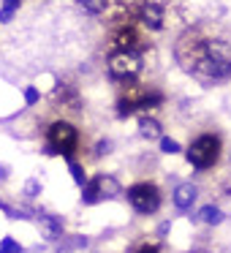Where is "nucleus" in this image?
Returning a JSON list of instances; mask_svg holds the SVG:
<instances>
[{
  "label": "nucleus",
  "mask_w": 231,
  "mask_h": 253,
  "mask_svg": "<svg viewBox=\"0 0 231 253\" xmlns=\"http://www.w3.org/2000/svg\"><path fill=\"white\" fill-rule=\"evenodd\" d=\"M163 104V93L160 90H153L147 84H125V93L117 101V115L120 117H131L136 115L139 109H155V106Z\"/></svg>",
  "instance_id": "f03ea898"
},
{
  "label": "nucleus",
  "mask_w": 231,
  "mask_h": 253,
  "mask_svg": "<svg viewBox=\"0 0 231 253\" xmlns=\"http://www.w3.org/2000/svg\"><path fill=\"white\" fill-rule=\"evenodd\" d=\"M139 131L147 139H158L160 136V123L155 120V117H142V120H139Z\"/></svg>",
  "instance_id": "4468645a"
},
{
  "label": "nucleus",
  "mask_w": 231,
  "mask_h": 253,
  "mask_svg": "<svg viewBox=\"0 0 231 253\" xmlns=\"http://www.w3.org/2000/svg\"><path fill=\"white\" fill-rule=\"evenodd\" d=\"M142 68H144V60L136 52H112L109 57V77L115 82H122V84L136 82Z\"/></svg>",
  "instance_id": "20e7f679"
},
{
  "label": "nucleus",
  "mask_w": 231,
  "mask_h": 253,
  "mask_svg": "<svg viewBox=\"0 0 231 253\" xmlns=\"http://www.w3.org/2000/svg\"><path fill=\"white\" fill-rule=\"evenodd\" d=\"M79 147V131L71 126V123H52L49 131H46V147L44 153L46 155H66V158H71L74 150Z\"/></svg>",
  "instance_id": "7ed1b4c3"
},
{
  "label": "nucleus",
  "mask_w": 231,
  "mask_h": 253,
  "mask_svg": "<svg viewBox=\"0 0 231 253\" xmlns=\"http://www.w3.org/2000/svg\"><path fill=\"white\" fill-rule=\"evenodd\" d=\"M0 180H6V166H0Z\"/></svg>",
  "instance_id": "b1692460"
},
{
  "label": "nucleus",
  "mask_w": 231,
  "mask_h": 253,
  "mask_svg": "<svg viewBox=\"0 0 231 253\" xmlns=\"http://www.w3.org/2000/svg\"><path fill=\"white\" fill-rule=\"evenodd\" d=\"M160 150H163V153H169V155H174V153H180V144H177L174 139L163 136V139H160Z\"/></svg>",
  "instance_id": "412c9836"
},
{
  "label": "nucleus",
  "mask_w": 231,
  "mask_h": 253,
  "mask_svg": "<svg viewBox=\"0 0 231 253\" xmlns=\"http://www.w3.org/2000/svg\"><path fill=\"white\" fill-rule=\"evenodd\" d=\"M41 231H44V237L46 240H60L63 237V220L57 218V215H44L41 218Z\"/></svg>",
  "instance_id": "9b49d317"
},
{
  "label": "nucleus",
  "mask_w": 231,
  "mask_h": 253,
  "mask_svg": "<svg viewBox=\"0 0 231 253\" xmlns=\"http://www.w3.org/2000/svg\"><path fill=\"white\" fill-rule=\"evenodd\" d=\"M0 210H3V204H0Z\"/></svg>",
  "instance_id": "393cba45"
},
{
  "label": "nucleus",
  "mask_w": 231,
  "mask_h": 253,
  "mask_svg": "<svg viewBox=\"0 0 231 253\" xmlns=\"http://www.w3.org/2000/svg\"><path fill=\"white\" fill-rule=\"evenodd\" d=\"M79 6L87 14H95V17H98V14H104L106 8H109V0H79Z\"/></svg>",
  "instance_id": "2eb2a0df"
},
{
  "label": "nucleus",
  "mask_w": 231,
  "mask_h": 253,
  "mask_svg": "<svg viewBox=\"0 0 231 253\" xmlns=\"http://www.w3.org/2000/svg\"><path fill=\"white\" fill-rule=\"evenodd\" d=\"M128 202H131V207L136 212L150 215L160 207V191L153 182H136V185L128 188Z\"/></svg>",
  "instance_id": "0eeeda50"
},
{
  "label": "nucleus",
  "mask_w": 231,
  "mask_h": 253,
  "mask_svg": "<svg viewBox=\"0 0 231 253\" xmlns=\"http://www.w3.org/2000/svg\"><path fill=\"white\" fill-rule=\"evenodd\" d=\"M38 193H41V182L36 180V177H30L28 185H25V196H28V199H36Z\"/></svg>",
  "instance_id": "a211bd4d"
},
{
  "label": "nucleus",
  "mask_w": 231,
  "mask_h": 253,
  "mask_svg": "<svg viewBox=\"0 0 231 253\" xmlns=\"http://www.w3.org/2000/svg\"><path fill=\"white\" fill-rule=\"evenodd\" d=\"M36 101H38V90H36V87H28V90H25V104L33 106Z\"/></svg>",
  "instance_id": "4be33fe9"
},
{
  "label": "nucleus",
  "mask_w": 231,
  "mask_h": 253,
  "mask_svg": "<svg viewBox=\"0 0 231 253\" xmlns=\"http://www.w3.org/2000/svg\"><path fill=\"white\" fill-rule=\"evenodd\" d=\"M17 8H19V0H6V3H3V11H0V22H8Z\"/></svg>",
  "instance_id": "dca6fc26"
},
{
  "label": "nucleus",
  "mask_w": 231,
  "mask_h": 253,
  "mask_svg": "<svg viewBox=\"0 0 231 253\" xmlns=\"http://www.w3.org/2000/svg\"><path fill=\"white\" fill-rule=\"evenodd\" d=\"M196 218L201 220V223L218 226L220 220H223V212H220V210L215 207V204H207V207H201V210H198V215H196Z\"/></svg>",
  "instance_id": "ddd939ff"
},
{
  "label": "nucleus",
  "mask_w": 231,
  "mask_h": 253,
  "mask_svg": "<svg viewBox=\"0 0 231 253\" xmlns=\"http://www.w3.org/2000/svg\"><path fill=\"white\" fill-rule=\"evenodd\" d=\"M0 251H3V253H22V245H19L14 237H6V240H3V245H0Z\"/></svg>",
  "instance_id": "f3484780"
},
{
  "label": "nucleus",
  "mask_w": 231,
  "mask_h": 253,
  "mask_svg": "<svg viewBox=\"0 0 231 253\" xmlns=\"http://www.w3.org/2000/svg\"><path fill=\"white\" fill-rule=\"evenodd\" d=\"M120 193V182L109 174H95L90 182L82 185V204H95L101 199H112Z\"/></svg>",
  "instance_id": "6e6552de"
},
{
  "label": "nucleus",
  "mask_w": 231,
  "mask_h": 253,
  "mask_svg": "<svg viewBox=\"0 0 231 253\" xmlns=\"http://www.w3.org/2000/svg\"><path fill=\"white\" fill-rule=\"evenodd\" d=\"M128 19H136L142 22L147 30H163L166 25V6L158 0H139L133 3V8L128 11ZM125 19V22H128Z\"/></svg>",
  "instance_id": "423d86ee"
},
{
  "label": "nucleus",
  "mask_w": 231,
  "mask_h": 253,
  "mask_svg": "<svg viewBox=\"0 0 231 253\" xmlns=\"http://www.w3.org/2000/svg\"><path fill=\"white\" fill-rule=\"evenodd\" d=\"M71 174H74V182H77V185H84V182H87V177H84V169L77 164V161H71Z\"/></svg>",
  "instance_id": "aec40b11"
},
{
  "label": "nucleus",
  "mask_w": 231,
  "mask_h": 253,
  "mask_svg": "<svg viewBox=\"0 0 231 253\" xmlns=\"http://www.w3.org/2000/svg\"><path fill=\"white\" fill-rule=\"evenodd\" d=\"M147 49V41L142 39V33L136 30L133 22H120L117 30L112 33V52H142Z\"/></svg>",
  "instance_id": "1a4fd4ad"
},
{
  "label": "nucleus",
  "mask_w": 231,
  "mask_h": 253,
  "mask_svg": "<svg viewBox=\"0 0 231 253\" xmlns=\"http://www.w3.org/2000/svg\"><path fill=\"white\" fill-rule=\"evenodd\" d=\"M193 202H196V188H193L191 182H182V185H177V191H174V204H177V210L193 207Z\"/></svg>",
  "instance_id": "9d476101"
},
{
  "label": "nucleus",
  "mask_w": 231,
  "mask_h": 253,
  "mask_svg": "<svg viewBox=\"0 0 231 253\" xmlns=\"http://www.w3.org/2000/svg\"><path fill=\"white\" fill-rule=\"evenodd\" d=\"M55 98L60 101L63 106H71V109H79V95H77V90L71 87V84H57V90H55Z\"/></svg>",
  "instance_id": "f8f14e48"
},
{
  "label": "nucleus",
  "mask_w": 231,
  "mask_h": 253,
  "mask_svg": "<svg viewBox=\"0 0 231 253\" xmlns=\"http://www.w3.org/2000/svg\"><path fill=\"white\" fill-rule=\"evenodd\" d=\"M177 60L198 82H223L231 77V44L212 39L204 30H188L177 44Z\"/></svg>",
  "instance_id": "f257e3e1"
},
{
  "label": "nucleus",
  "mask_w": 231,
  "mask_h": 253,
  "mask_svg": "<svg viewBox=\"0 0 231 253\" xmlns=\"http://www.w3.org/2000/svg\"><path fill=\"white\" fill-rule=\"evenodd\" d=\"M185 155L193 169H212L220 158V139L215 133H204L188 147Z\"/></svg>",
  "instance_id": "39448f33"
},
{
  "label": "nucleus",
  "mask_w": 231,
  "mask_h": 253,
  "mask_svg": "<svg viewBox=\"0 0 231 253\" xmlns=\"http://www.w3.org/2000/svg\"><path fill=\"white\" fill-rule=\"evenodd\" d=\"M198 253H204V251H198Z\"/></svg>",
  "instance_id": "a878e982"
},
{
  "label": "nucleus",
  "mask_w": 231,
  "mask_h": 253,
  "mask_svg": "<svg viewBox=\"0 0 231 253\" xmlns=\"http://www.w3.org/2000/svg\"><path fill=\"white\" fill-rule=\"evenodd\" d=\"M0 253H3V251H0Z\"/></svg>",
  "instance_id": "bb28decb"
},
{
  "label": "nucleus",
  "mask_w": 231,
  "mask_h": 253,
  "mask_svg": "<svg viewBox=\"0 0 231 253\" xmlns=\"http://www.w3.org/2000/svg\"><path fill=\"white\" fill-rule=\"evenodd\" d=\"M112 150V142H101L98 147H95V155H106Z\"/></svg>",
  "instance_id": "5701e85b"
},
{
  "label": "nucleus",
  "mask_w": 231,
  "mask_h": 253,
  "mask_svg": "<svg viewBox=\"0 0 231 253\" xmlns=\"http://www.w3.org/2000/svg\"><path fill=\"white\" fill-rule=\"evenodd\" d=\"M133 253H166V251H163V245H158V242H142Z\"/></svg>",
  "instance_id": "6ab92c4d"
}]
</instances>
